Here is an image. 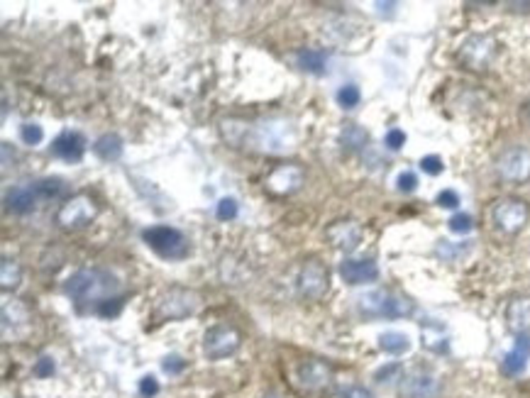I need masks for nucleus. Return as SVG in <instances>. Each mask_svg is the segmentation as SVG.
Segmentation results:
<instances>
[{
  "label": "nucleus",
  "instance_id": "nucleus-1",
  "mask_svg": "<svg viewBox=\"0 0 530 398\" xmlns=\"http://www.w3.org/2000/svg\"><path fill=\"white\" fill-rule=\"evenodd\" d=\"M120 286L118 276L106 272V269H81L74 276H69L64 291L76 303L98 301L103 303L110 294H115Z\"/></svg>",
  "mask_w": 530,
  "mask_h": 398
},
{
  "label": "nucleus",
  "instance_id": "nucleus-2",
  "mask_svg": "<svg viewBox=\"0 0 530 398\" xmlns=\"http://www.w3.org/2000/svg\"><path fill=\"white\" fill-rule=\"evenodd\" d=\"M142 240L152 252L162 259H186L189 257V240L181 230L169 225H154L142 232Z\"/></svg>",
  "mask_w": 530,
  "mask_h": 398
},
{
  "label": "nucleus",
  "instance_id": "nucleus-3",
  "mask_svg": "<svg viewBox=\"0 0 530 398\" xmlns=\"http://www.w3.org/2000/svg\"><path fill=\"white\" fill-rule=\"evenodd\" d=\"M357 303L369 318H406L413 313V303L394 291H369Z\"/></svg>",
  "mask_w": 530,
  "mask_h": 398
},
{
  "label": "nucleus",
  "instance_id": "nucleus-4",
  "mask_svg": "<svg viewBox=\"0 0 530 398\" xmlns=\"http://www.w3.org/2000/svg\"><path fill=\"white\" fill-rule=\"evenodd\" d=\"M201 298L196 291L191 289H169L157 298V306H154V315L159 320H181L186 315H191L198 308Z\"/></svg>",
  "mask_w": 530,
  "mask_h": 398
},
{
  "label": "nucleus",
  "instance_id": "nucleus-5",
  "mask_svg": "<svg viewBox=\"0 0 530 398\" xmlns=\"http://www.w3.org/2000/svg\"><path fill=\"white\" fill-rule=\"evenodd\" d=\"M240 342H242V335L235 325L220 323V325L208 328V333L203 335V352H206L208 359H225V357L235 355Z\"/></svg>",
  "mask_w": 530,
  "mask_h": 398
},
{
  "label": "nucleus",
  "instance_id": "nucleus-6",
  "mask_svg": "<svg viewBox=\"0 0 530 398\" xmlns=\"http://www.w3.org/2000/svg\"><path fill=\"white\" fill-rule=\"evenodd\" d=\"M494 225L506 235H516L526 228L528 218H530V210L526 206V201H518V198H504L494 206Z\"/></svg>",
  "mask_w": 530,
  "mask_h": 398
},
{
  "label": "nucleus",
  "instance_id": "nucleus-7",
  "mask_svg": "<svg viewBox=\"0 0 530 398\" xmlns=\"http://www.w3.org/2000/svg\"><path fill=\"white\" fill-rule=\"evenodd\" d=\"M98 208L93 203V198H88L86 193H79V196H71L69 201L59 208L57 213V223L66 230H76V228H86L93 218H96Z\"/></svg>",
  "mask_w": 530,
  "mask_h": 398
},
{
  "label": "nucleus",
  "instance_id": "nucleus-8",
  "mask_svg": "<svg viewBox=\"0 0 530 398\" xmlns=\"http://www.w3.org/2000/svg\"><path fill=\"white\" fill-rule=\"evenodd\" d=\"M499 169L501 179L506 181H526L530 179V152L526 147H511L499 157Z\"/></svg>",
  "mask_w": 530,
  "mask_h": 398
},
{
  "label": "nucleus",
  "instance_id": "nucleus-9",
  "mask_svg": "<svg viewBox=\"0 0 530 398\" xmlns=\"http://www.w3.org/2000/svg\"><path fill=\"white\" fill-rule=\"evenodd\" d=\"M494 52H496L494 37H491V35H472L465 44H462L460 57H462V62H465L467 66H472V69L479 71V69H484V66L491 62Z\"/></svg>",
  "mask_w": 530,
  "mask_h": 398
},
{
  "label": "nucleus",
  "instance_id": "nucleus-10",
  "mask_svg": "<svg viewBox=\"0 0 530 398\" xmlns=\"http://www.w3.org/2000/svg\"><path fill=\"white\" fill-rule=\"evenodd\" d=\"M49 152H52V157L62 159V162L79 164L81 159H84V154H86V137L81 135V132L64 130L62 135L52 142Z\"/></svg>",
  "mask_w": 530,
  "mask_h": 398
},
{
  "label": "nucleus",
  "instance_id": "nucleus-11",
  "mask_svg": "<svg viewBox=\"0 0 530 398\" xmlns=\"http://www.w3.org/2000/svg\"><path fill=\"white\" fill-rule=\"evenodd\" d=\"M298 291L306 298H320L328 291V269L320 262H308L298 274Z\"/></svg>",
  "mask_w": 530,
  "mask_h": 398
},
{
  "label": "nucleus",
  "instance_id": "nucleus-12",
  "mask_svg": "<svg viewBox=\"0 0 530 398\" xmlns=\"http://www.w3.org/2000/svg\"><path fill=\"white\" fill-rule=\"evenodd\" d=\"M340 276L345 279V284L360 286V284H369V281H377L379 269L372 259H345L340 264Z\"/></svg>",
  "mask_w": 530,
  "mask_h": 398
},
{
  "label": "nucleus",
  "instance_id": "nucleus-13",
  "mask_svg": "<svg viewBox=\"0 0 530 398\" xmlns=\"http://www.w3.org/2000/svg\"><path fill=\"white\" fill-rule=\"evenodd\" d=\"M328 240L333 242L335 250L352 252V250H357V245L362 242V228L357 223H352V220L335 223L333 228H328Z\"/></svg>",
  "mask_w": 530,
  "mask_h": 398
},
{
  "label": "nucleus",
  "instance_id": "nucleus-14",
  "mask_svg": "<svg viewBox=\"0 0 530 398\" xmlns=\"http://www.w3.org/2000/svg\"><path fill=\"white\" fill-rule=\"evenodd\" d=\"M506 328L513 335H528L530 333V296L513 298L506 308Z\"/></svg>",
  "mask_w": 530,
  "mask_h": 398
},
{
  "label": "nucleus",
  "instance_id": "nucleus-15",
  "mask_svg": "<svg viewBox=\"0 0 530 398\" xmlns=\"http://www.w3.org/2000/svg\"><path fill=\"white\" fill-rule=\"evenodd\" d=\"M328 379H330V369L323 362H318V359H308V362H301V367H298V384L306 391L323 389L328 384Z\"/></svg>",
  "mask_w": 530,
  "mask_h": 398
},
{
  "label": "nucleus",
  "instance_id": "nucleus-16",
  "mask_svg": "<svg viewBox=\"0 0 530 398\" xmlns=\"http://www.w3.org/2000/svg\"><path fill=\"white\" fill-rule=\"evenodd\" d=\"M303 181V171L298 167H276L267 179V186L274 193H294Z\"/></svg>",
  "mask_w": 530,
  "mask_h": 398
},
{
  "label": "nucleus",
  "instance_id": "nucleus-17",
  "mask_svg": "<svg viewBox=\"0 0 530 398\" xmlns=\"http://www.w3.org/2000/svg\"><path fill=\"white\" fill-rule=\"evenodd\" d=\"M528 357H530V335H518L516 347L504 357V372L509 377H518L526 369Z\"/></svg>",
  "mask_w": 530,
  "mask_h": 398
},
{
  "label": "nucleus",
  "instance_id": "nucleus-18",
  "mask_svg": "<svg viewBox=\"0 0 530 398\" xmlns=\"http://www.w3.org/2000/svg\"><path fill=\"white\" fill-rule=\"evenodd\" d=\"M37 191L35 186H15V189H10L5 193V206L8 210H13V213H30L32 208L37 206Z\"/></svg>",
  "mask_w": 530,
  "mask_h": 398
},
{
  "label": "nucleus",
  "instance_id": "nucleus-19",
  "mask_svg": "<svg viewBox=\"0 0 530 398\" xmlns=\"http://www.w3.org/2000/svg\"><path fill=\"white\" fill-rule=\"evenodd\" d=\"M93 152L103 159V162H118L123 157V140L118 135H103L101 140L93 145Z\"/></svg>",
  "mask_w": 530,
  "mask_h": 398
},
{
  "label": "nucleus",
  "instance_id": "nucleus-20",
  "mask_svg": "<svg viewBox=\"0 0 530 398\" xmlns=\"http://www.w3.org/2000/svg\"><path fill=\"white\" fill-rule=\"evenodd\" d=\"M325 54L320 52V49H301V52L296 54V64L301 66L303 71H308V74H323L325 71Z\"/></svg>",
  "mask_w": 530,
  "mask_h": 398
},
{
  "label": "nucleus",
  "instance_id": "nucleus-21",
  "mask_svg": "<svg viewBox=\"0 0 530 398\" xmlns=\"http://www.w3.org/2000/svg\"><path fill=\"white\" fill-rule=\"evenodd\" d=\"M379 347H382L384 352H389V355H403V352L411 350V340H408V335L389 330V333H384L379 337Z\"/></svg>",
  "mask_w": 530,
  "mask_h": 398
},
{
  "label": "nucleus",
  "instance_id": "nucleus-22",
  "mask_svg": "<svg viewBox=\"0 0 530 398\" xmlns=\"http://www.w3.org/2000/svg\"><path fill=\"white\" fill-rule=\"evenodd\" d=\"M22 279V269L18 262H13V259H3V274H0V281H3V289L10 291L15 289V286L20 284Z\"/></svg>",
  "mask_w": 530,
  "mask_h": 398
},
{
  "label": "nucleus",
  "instance_id": "nucleus-23",
  "mask_svg": "<svg viewBox=\"0 0 530 398\" xmlns=\"http://www.w3.org/2000/svg\"><path fill=\"white\" fill-rule=\"evenodd\" d=\"M342 145H347L350 149L364 147L367 145V132H364L360 125H347L345 132H342Z\"/></svg>",
  "mask_w": 530,
  "mask_h": 398
},
{
  "label": "nucleus",
  "instance_id": "nucleus-24",
  "mask_svg": "<svg viewBox=\"0 0 530 398\" xmlns=\"http://www.w3.org/2000/svg\"><path fill=\"white\" fill-rule=\"evenodd\" d=\"M35 191L40 198H57L59 193L64 191V181L62 179H42L35 184Z\"/></svg>",
  "mask_w": 530,
  "mask_h": 398
},
{
  "label": "nucleus",
  "instance_id": "nucleus-25",
  "mask_svg": "<svg viewBox=\"0 0 530 398\" xmlns=\"http://www.w3.org/2000/svg\"><path fill=\"white\" fill-rule=\"evenodd\" d=\"M360 101H362V96H360V88H357V86H342L338 91L340 108L352 110V108H357V105H360Z\"/></svg>",
  "mask_w": 530,
  "mask_h": 398
},
{
  "label": "nucleus",
  "instance_id": "nucleus-26",
  "mask_svg": "<svg viewBox=\"0 0 530 398\" xmlns=\"http://www.w3.org/2000/svg\"><path fill=\"white\" fill-rule=\"evenodd\" d=\"M20 137H22V142H25V145L35 147V145H40V142L44 140V132H42L40 125L27 123V125L20 127Z\"/></svg>",
  "mask_w": 530,
  "mask_h": 398
},
{
  "label": "nucleus",
  "instance_id": "nucleus-27",
  "mask_svg": "<svg viewBox=\"0 0 530 398\" xmlns=\"http://www.w3.org/2000/svg\"><path fill=\"white\" fill-rule=\"evenodd\" d=\"M447 225H450V230L457 232V235H467V232L474 228V220H472V215H467V213H457V215H452Z\"/></svg>",
  "mask_w": 530,
  "mask_h": 398
},
{
  "label": "nucleus",
  "instance_id": "nucleus-28",
  "mask_svg": "<svg viewBox=\"0 0 530 398\" xmlns=\"http://www.w3.org/2000/svg\"><path fill=\"white\" fill-rule=\"evenodd\" d=\"M215 215H218V220H223V223H228V220L237 218V201H235V198H223V201L218 203V210H215Z\"/></svg>",
  "mask_w": 530,
  "mask_h": 398
},
{
  "label": "nucleus",
  "instance_id": "nucleus-29",
  "mask_svg": "<svg viewBox=\"0 0 530 398\" xmlns=\"http://www.w3.org/2000/svg\"><path fill=\"white\" fill-rule=\"evenodd\" d=\"M120 308H123V298H106L103 303H98L96 313L101 318H113V315L120 313Z\"/></svg>",
  "mask_w": 530,
  "mask_h": 398
},
{
  "label": "nucleus",
  "instance_id": "nucleus-30",
  "mask_svg": "<svg viewBox=\"0 0 530 398\" xmlns=\"http://www.w3.org/2000/svg\"><path fill=\"white\" fill-rule=\"evenodd\" d=\"M421 169L425 171V174H430V176H438V174H443L445 164H443V159H440L438 154H430V157L421 159Z\"/></svg>",
  "mask_w": 530,
  "mask_h": 398
},
{
  "label": "nucleus",
  "instance_id": "nucleus-31",
  "mask_svg": "<svg viewBox=\"0 0 530 398\" xmlns=\"http://www.w3.org/2000/svg\"><path fill=\"white\" fill-rule=\"evenodd\" d=\"M435 203H438L440 208H447V210H455L460 206V196H457V191L447 189V191H440L438 198H435Z\"/></svg>",
  "mask_w": 530,
  "mask_h": 398
},
{
  "label": "nucleus",
  "instance_id": "nucleus-32",
  "mask_svg": "<svg viewBox=\"0 0 530 398\" xmlns=\"http://www.w3.org/2000/svg\"><path fill=\"white\" fill-rule=\"evenodd\" d=\"M386 147L389 149H394V152H399V149L406 145V132L403 130H399V127H394V130H389L386 132Z\"/></svg>",
  "mask_w": 530,
  "mask_h": 398
},
{
  "label": "nucleus",
  "instance_id": "nucleus-33",
  "mask_svg": "<svg viewBox=\"0 0 530 398\" xmlns=\"http://www.w3.org/2000/svg\"><path fill=\"white\" fill-rule=\"evenodd\" d=\"M396 186H399L401 193H411L416 191L418 186V176L413 174V171H403V174L399 176V181H396Z\"/></svg>",
  "mask_w": 530,
  "mask_h": 398
},
{
  "label": "nucleus",
  "instance_id": "nucleus-34",
  "mask_svg": "<svg viewBox=\"0 0 530 398\" xmlns=\"http://www.w3.org/2000/svg\"><path fill=\"white\" fill-rule=\"evenodd\" d=\"M140 394L145 398H154L159 394V381L154 377H145L140 381Z\"/></svg>",
  "mask_w": 530,
  "mask_h": 398
},
{
  "label": "nucleus",
  "instance_id": "nucleus-35",
  "mask_svg": "<svg viewBox=\"0 0 530 398\" xmlns=\"http://www.w3.org/2000/svg\"><path fill=\"white\" fill-rule=\"evenodd\" d=\"M35 374L40 379L52 377V374H54V359L52 357H42L40 362H37V367H35Z\"/></svg>",
  "mask_w": 530,
  "mask_h": 398
},
{
  "label": "nucleus",
  "instance_id": "nucleus-36",
  "mask_svg": "<svg viewBox=\"0 0 530 398\" xmlns=\"http://www.w3.org/2000/svg\"><path fill=\"white\" fill-rule=\"evenodd\" d=\"M164 372L167 374H179V372H184V367H186V362L181 357H176V355H171V357H167L164 359Z\"/></svg>",
  "mask_w": 530,
  "mask_h": 398
},
{
  "label": "nucleus",
  "instance_id": "nucleus-37",
  "mask_svg": "<svg viewBox=\"0 0 530 398\" xmlns=\"http://www.w3.org/2000/svg\"><path fill=\"white\" fill-rule=\"evenodd\" d=\"M345 398H372V396L364 389H350V391H345Z\"/></svg>",
  "mask_w": 530,
  "mask_h": 398
},
{
  "label": "nucleus",
  "instance_id": "nucleus-38",
  "mask_svg": "<svg viewBox=\"0 0 530 398\" xmlns=\"http://www.w3.org/2000/svg\"><path fill=\"white\" fill-rule=\"evenodd\" d=\"M528 115H530V105H528Z\"/></svg>",
  "mask_w": 530,
  "mask_h": 398
},
{
  "label": "nucleus",
  "instance_id": "nucleus-39",
  "mask_svg": "<svg viewBox=\"0 0 530 398\" xmlns=\"http://www.w3.org/2000/svg\"><path fill=\"white\" fill-rule=\"evenodd\" d=\"M269 398H276V396H269Z\"/></svg>",
  "mask_w": 530,
  "mask_h": 398
}]
</instances>
